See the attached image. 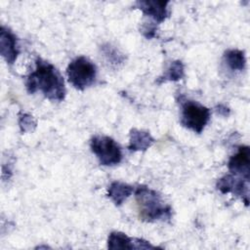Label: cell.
<instances>
[{"instance_id": "6", "label": "cell", "mask_w": 250, "mask_h": 250, "mask_svg": "<svg viewBox=\"0 0 250 250\" xmlns=\"http://www.w3.org/2000/svg\"><path fill=\"white\" fill-rule=\"evenodd\" d=\"M216 188L222 193L231 192L237 196H239L246 206L249 203V180H246L242 177L227 174L224 177L220 178L217 181Z\"/></svg>"}, {"instance_id": "14", "label": "cell", "mask_w": 250, "mask_h": 250, "mask_svg": "<svg viewBox=\"0 0 250 250\" xmlns=\"http://www.w3.org/2000/svg\"><path fill=\"white\" fill-rule=\"evenodd\" d=\"M185 76V65L181 61H174L170 63L167 70L157 79V83L161 84L166 81H179Z\"/></svg>"}, {"instance_id": "12", "label": "cell", "mask_w": 250, "mask_h": 250, "mask_svg": "<svg viewBox=\"0 0 250 250\" xmlns=\"http://www.w3.org/2000/svg\"><path fill=\"white\" fill-rule=\"evenodd\" d=\"M133 190L134 188L130 185L114 181L107 188V196L116 206H120L132 194Z\"/></svg>"}, {"instance_id": "13", "label": "cell", "mask_w": 250, "mask_h": 250, "mask_svg": "<svg viewBox=\"0 0 250 250\" xmlns=\"http://www.w3.org/2000/svg\"><path fill=\"white\" fill-rule=\"evenodd\" d=\"M224 62L231 70L242 71L246 66V57L243 51L238 49H229L223 55Z\"/></svg>"}, {"instance_id": "8", "label": "cell", "mask_w": 250, "mask_h": 250, "mask_svg": "<svg viewBox=\"0 0 250 250\" xmlns=\"http://www.w3.org/2000/svg\"><path fill=\"white\" fill-rule=\"evenodd\" d=\"M229 171L246 180L250 178V148L248 146H240L237 151L231 155L228 162Z\"/></svg>"}, {"instance_id": "17", "label": "cell", "mask_w": 250, "mask_h": 250, "mask_svg": "<svg viewBox=\"0 0 250 250\" xmlns=\"http://www.w3.org/2000/svg\"><path fill=\"white\" fill-rule=\"evenodd\" d=\"M156 29H157V26L155 22H145L141 28V32L146 38L151 39L155 36Z\"/></svg>"}, {"instance_id": "2", "label": "cell", "mask_w": 250, "mask_h": 250, "mask_svg": "<svg viewBox=\"0 0 250 250\" xmlns=\"http://www.w3.org/2000/svg\"><path fill=\"white\" fill-rule=\"evenodd\" d=\"M135 197L139 208L140 217L146 222L169 220L172 216V208L164 203L161 195L146 186H138Z\"/></svg>"}, {"instance_id": "10", "label": "cell", "mask_w": 250, "mask_h": 250, "mask_svg": "<svg viewBox=\"0 0 250 250\" xmlns=\"http://www.w3.org/2000/svg\"><path fill=\"white\" fill-rule=\"evenodd\" d=\"M0 53L9 64H13L20 54L17 36L3 25L0 28Z\"/></svg>"}, {"instance_id": "1", "label": "cell", "mask_w": 250, "mask_h": 250, "mask_svg": "<svg viewBox=\"0 0 250 250\" xmlns=\"http://www.w3.org/2000/svg\"><path fill=\"white\" fill-rule=\"evenodd\" d=\"M25 88L29 94L40 91L48 100L61 102L66 91L61 72L52 63L38 58L35 69L25 79Z\"/></svg>"}, {"instance_id": "11", "label": "cell", "mask_w": 250, "mask_h": 250, "mask_svg": "<svg viewBox=\"0 0 250 250\" xmlns=\"http://www.w3.org/2000/svg\"><path fill=\"white\" fill-rule=\"evenodd\" d=\"M154 144V139L149 132L139 129L130 131L128 149L131 151H145Z\"/></svg>"}, {"instance_id": "9", "label": "cell", "mask_w": 250, "mask_h": 250, "mask_svg": "<svg viewBox=\"0 0 250 250\" xmlns=\"http://www.w3.org/2000/svg\"><path fill=\"white\" fill-rule=\"evenodd\" d=\"M109 249H152V244L143 238H132L121 231H112L107 238Z\"/></svg>"}, {"instance_id": "5", "label": "cell", "mask_w": 250, "mask_h": 250, "mask_svg": "<svg viewBox=\"0 0 250 250\" xmlns=\"http://www.w3.org/2000/svg\"><path fill=\"white\" fill-rule=\"evenodd\" d=\"M90 148L104 166L117 165L123 157L120 146L108 136H94L90 141Z\"/></svg>"}, {"instance_id": "4", "label": "cell", "mask_w": 250, "mask_h": 250, "mask_svg": "<svg viewBox=\"0 0 250 250\" xmlns=\"http://www.w3.org/2000/svg\"><path fill=\"white\" fill-rule=\"evenodd\" d=\"M97 66L88 58L79 56L72 60L66 68L68 82L77 90L83 91L97 79Z\"/></svg>"}, {"instance_id": "7", "label": "cell", "mask_w": 250, "mask_h": 250, "mask_svg": "<svg viewBox=\"0 0 250 250\" xmlns=\"http://www.w3.org/2000/svg\"><path fill=\"white\" fill-rule=\"evenodd\" d=\"M169 1H156V0H141L134 4V9H139L143 14L152 20L153 22L159 24L163 22L170 15L168 11Z\"/></svg>"}, {"instance_id": "3", "label": "cell", "mask_w": 250, "mask_h": 250, "mask_svg": "<svg viewBox=\"0 0 250 250\" xmlns=\"http://www.w3.org/2000/svg\"><path fill=\"white\" fill-rule=\"evenodd\" d=\"M180 104L181 124L187 129L200 134L210 120L211 110L198 102L191 101L184 97L180 99Z\"/></svg>"}, {"instance_id": "15", "label": "cell", "mask_w": 250, "mask_h": 250, "mask_svg": "<svg viewBox=\"0 0 250 250\" xmlns=\"http://www.w3.org/2000/svg\"><path fill=\"white\" fill-rule=\"evenodd\" d=\"M101 51L103 53V56L104 57L105 61L110 63L111 65H118L121 64L122 62H124L125 61V57L122 53H120V51L115 48L114 46H112L111 44H104L101 47Z\"/></svg>"}, {"instance_id": "16", "label": "cell", "mask_w": 250, "mask_h": 250, "mask_svg": "<svg viewBox=\"0 0 250 250\" xmlns=\"http://www.w3.org/2000/svg\"><path fill=\"white\" fill-rule=\"evenodd\" d=\"M18 123L21 133H31L35 130L37 126V121L32 115L22 112L19 114Z\"/></svg>"}, {"instance_id": "18", "label": "cell", "mask_w": 250, "mask_h": 250, "mask_svg": "<svg viewBox=\"0 0 250 250\" xmlns=\"http://www.w3.org/2000/svg\"><path fill=\"white\" fill-rule=\"evenodd\" d=\"M216 112L219 114V115H222V116H225V117H228L230 113V110L229 108L225 105V104H219L216 106Z\"/></svg>"}]
</instances>
